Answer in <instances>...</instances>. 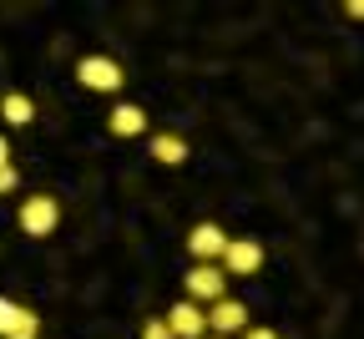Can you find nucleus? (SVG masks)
<instances>
[{"label": "nucleus", "mask_w": 364, "mask_h": 339, "mask_svg": "<svg viewBox=\"0 0 364 339\" xmlns=\"http://www.w3.org/2000/svg\"><path fill=\"white\" fill-rule=\"evenodd\" d=\"M167 329H172L177 339H203V334H208V309L193 304V299H182V304L167 309Z\"/></svg>", "instance_id": "obj_7"}, {"label": "nucleus", "mask_w": 364, "mask_h": 339, "mask_svg": "<svg viewBox=\"0 0 364 339\" xmlns=\"http://www.w3.org/2000/svg\"><path fill=\"white\" fill-rule=\"evenodd\" d=\"M243 339H279V334H273L268 324H248V334H243Z\"/></svg>", "instance_id": "obj_14"}, {"label": "nucleus", "mask_w": 364, "mask_h": 339, "mask_svg": "<svg viewBox=\"0 0 364 339\" xmlns=\"http://www.w3.org/2000/svg\"><path fill=\"white\" fill-rule=\"evenodd\" d=\"M182 283H188V299H193V304H208V309H213V304H223V299H228V294H223V288H228L223 264H193Z\"/></svg>", "instance_id": "obj_2"}, {"label": "nucleus", "mask_w": 364, "mask_h": 339, "mask_svg": "<svg viewBox=\"0 0 364 339\" xmlns=\"http://www.w3.org/2000/svg\"><path fill=\"white\" fill-rule=\"evenodd\" d=\"M76 81H81L86 91H107V96H112V91H122L127 76H122V66H117L112 56H81V61H76Z\"/></svg>", "instance_id": "obj_3"}, {"label": "nucleus", "mask_w": 364, "mask_h": 339, "mask_svg": "<svg viewBox=\"0 0 364 339\" xmlns=\"http://www.w3.org/2000/svg\"><path fill=\"white\" fill-rule=\"evenodd\" d=\"M258 268H263V244L258 238H233L228 254H223V273L228 278H253Z\"/></svg>", "instance_id": "obj_4"}, {"label": "nucleus", "mask_w": 364, "mask_h": 339, "mask_svg": "<svg viewBox=\"0 0 364 339\" xmlns=\"http://www.w3.org/2000/svg\"><path fill=\"white\" fill-rule=\"evenodd\" d=\"M107 127H112V137H142L147 132V112L136 107V102H122V107H112Z\"/></svg>", "instance_id": "obj_9"}, {"label": "nucleus", "mask_w": 364, "mask_h": 339, "mask_svg": "<svg viewBox=\"0 0 364 339\" xmlns=\"http://www.w3.org/2000/svg\"><path fill=\"white\" fill-rule=\"evenodd\" d=\"M142 339H177V334L167 329V319H147L142 324Z\"/></svg>", "instance_id": "obj_12"}, {"label": "nucleus", "mask_w": 364, "mask_h": 339, "mask_svg": "<svg viewBox=\"0 0 364 339\" xmlns=\"http://www.w3.org/2000/svg\"><path fill=\"white\" fill-rule=\"evenodd\" d=\"M16 182H21V177H16V162L0 167V198H6V192H16Z\"/></svg>", "instance_id": "obj_13"}, {"label": "nucleus", "mask_w": 364, "mask_h": 339, "mask_svg": "<svg viewBox=\"0 0 364 339\" xmlns=\"http://www.w3.org/2000/svg\"><path fill=\"white\" fill-rule=\"evenodd\" d=\"M228 244H233V238H228L218 223H198V228L188 233V254H193L198 264H223Z\"/></svg>", "instance_id": "obj_5"}, {"label": "nucleus", "mask_w": 364, "mask_h": 339, "mask_svg": "<svg viewBox=\"0 0 364 339\" xmlns=\"http://www.w3.org/2000/svg\"><path fill=\"white\" fill-rule=\"evenodd\" d=\"M0 117H6L11 127H31L36 122V102L26 91H11V96H0Z\"/></svg>", "instance_id": "obj_11"}, {"label": "nucleus", "mask_w": 364, "mask_h": 339, "mask_svg": "<svg viewBox=\"0 0 364 339\" xmlns=\"http://www.w3.org/2000/svg\"><path fill=\"white\" fill-rule=\"evenodd\" d=\"M349 16H354V21H364V0H354V6H349Z\"/></svg>", "instance_id": "obj_16"}, {"label": "nucleus", "mask_w": 364, "mask_h": 339, "mask_svg": "<svg viewBox=\"0 0 364 339\" xmlns=\"http://www.w3.org/2000/svg\"><path fill=\"white\" fill-rule=\"evenodd\" d=\"M152 157L162 167H182L188 162V142H182L177 132H152Z\"/></svg>", "instance_id": "obj_10"}, {"label": "nucleus", "mask_w": 364, "mask_h": 339, "mask_svg": "<svg viewBox=\"0 0 364 339\" xmlns=\"http://www.w3.org/2000/svg\"><path fill=\"white\" fill-rule=\"evenodd\" d=\"M208 329L213 334H248V309L238 299H223V304L208 309Z\"/></svg>", "instance_id": "obj_8"}, {"label": "nucleus", "mask_w": 364, "mask_h": 339, "mask_svg": "<svg viewBox=\"0 0 364 339\" xmlns=\"http://www.w3.org/2000/svg\"><path fill=\"white\" fill-rule=\"evenodd\" d=\"M0 167H11V142L0 137Z\"/></svg>", "instance_id": "obj_15"}, {"label": "nucleus", "mask_w": 364, "mask_h": 339, "mask_svg": "<svg viewBox=\"0 0 364 339\" xmlns=\"http://www.w3.org/2000/svg\"><path fill=\"white\" fill-rule=\"evenodd\" d=\"M36 329H41V319L26 304H16V299L0 294V339H36Z\"/></svg>", "instance_id": "obj_6"}, {"label": "nucleus", "mask_w": 364, "mask_h": 339, "mask_svg": "<svg viewBox=\"0 0 364 339\" xmlns=\"http://www.w3.org/2000/svg\"><path fill=\"white\" fill-rule=\"evenodd\" d=\"M61 223V203L51 198V192H36V198L21 203V233L26 238H51Z\"/></svg>", "instance_id": "obj_1"}]
</instances>
